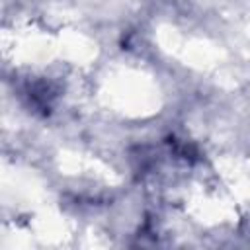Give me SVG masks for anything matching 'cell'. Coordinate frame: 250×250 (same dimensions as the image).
I'll use <instances>...</instances> for the list:
<instances>
[{"label":"cell","instance_id":"6da1fadb","mask_svg":"<svg viewBox=\"0 0 250 250\" xmlns=\"http://www.w3.org/2000/svg\"><path fill=\"white\" fill-rule=\"evenodd\" d=\"M25 96L29 100V105L35 111H39L41 115H49L51 113V107H53V100L57 96V90L49 82L37 80V82H33V84L27 86Z\"/></svg>","mask_w":250,"mask_h":250}]
</instances>
